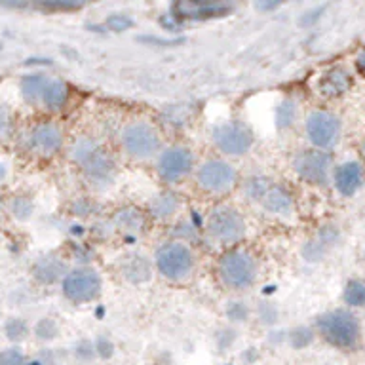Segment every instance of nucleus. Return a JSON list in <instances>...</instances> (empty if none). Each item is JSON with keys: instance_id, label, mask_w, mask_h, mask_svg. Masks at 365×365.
<instances>
[{"instance_id": "nucleus-21", "label": "nucleus", "mask_w": 365, "mask_h": 365, "mask_svg": "<svg viewBox=\"0 0 365 365\" xmlns=\"http://www.w3.org/2000/svg\"><path fill=\"white\" fill-rule=\"evenodd\" d=\"M68 97H71V90L65 80H48L40 105L50 113H59L67 107Z\"/></svg>"}, {"instance_id": "nucleus-27", "label": "nucleus", "mask_w": 365, "mask_h": 365, "mask_svg": "<svg viewBox=\"0 0 365 365\" xmlns=\"http://www.w3.org/2000/svg\"><path fill=\"white\" fill-rule=\"evenodd\" d=\"M8 211H10V215L14 217L16 221H31L34 215L33 198L27 196V194H16V196H11L10 202H8Z\"/></svg>"}, {"instance_id": "nucleus-5", "label": "nucleus", "mask_w": 365, "mask_h": 365, "mask_svg": "<svg viewBox=\"0 0 365 365\" xmlns=\"http://www.w3.org/2000/svg\"><path fill=\"white\" fill-rule=\"evenodd\" d=\"M205 232L221 245H236L245 238L247 222L232 205H217L205 219Z\"/></svg>"}, {"instance_id": "nucleus-31", "label": "nucleus", "mask_w": 365, "mask_h": 365, "mask_svg": "<svg viewBox=\"0 0 365 365\" xmlns=\"http://www.w3.org/2000/svg\"><path fill=\"white\" fill-rule=\"evenodd\" d=\"M297 120V107L293 101H282L276 107V125L279 130L291 128Z\"/></svg>"}, {"instance_id": "nucleus-51", "label": "nucleus", "mask_w": 365, "mask_h": 365, "mask_svg": "<svg viewBox=\"0 0 365 365\" xmlns=\"http://www.w3.org/2000/svg\"><path fill=\"white\" fill-rule=\"evenodd\" d=\"M56 365H63V364H56Z\"/></svg>"}, {"instance_id": "nucleus-30", "label": "nucleus", "mask_w": 365, "mask_h": 365, "mask_svg": "<svg viewBox=\"0 0 365 365\" xmlns=\"http://www.w3.org/2000/svg\"><path fill=\"white\" fill-rule=\"evenodd\" d=\"M314 333L310 327H304V325H299L295 329L289 331V335H287V342H289L291 348H295V350H302V348H308L314 342Z\"/></svg>"}, {"instance_id": "nucleus-10", "label": "nucleus", "mask_w": 365, "mask_h": 365, "mask_svg": "<svg viewBox=\"0 0 365 365\" xmlns=\"http://www.w3.org/2000/svg\"><path fill=\"white\" fill-rule=\"evenodd\" d=\"M211 141L227 156H244L253 147V133L242 122H221L213 125L211 130Z\"/></svg>"}, {"instance_id": "nucleus-14", "label": "nucleus", "mask_w": 365, "mask_h": 365, "mask_svg": "<svg viewBox=\"0 0 365 365\" xmlns=\"http://www.w3.org/2000/svg\"><path fill=\"white\" fill-rule=\"evenodd\" d=\"M234 8V0H175L173 17L177 19H210L222 17Z\"/></svg>"}, {"instance_id": "nucleus-23", "label": "nucleus", "mask_w": 365, "mask_h": 365, "mask_svg": "<svg viewBox=\"0 0 365 365\" xmlns=\"http://www.w3.org/2000/svg\"><path fill=\"white\" fill-rule=\"evenodd\" d=\"M113 222L114 227L120 228L124 234H139L147 225V219L137 207H122L114 211Z\"/></svg>"}, {"instance_id": "nucleus-49", "label": "nucleus", "mask_w": 365, "mask_h": 365, "mask_svg": "<svg viewBox=\"0 0 365 365\" xmlns=\"http://www.w3.org/2000/svg\"><path fill=\"white\" fill-rule=\"evenodd\" d=\"M0 322H2V312H0Z\"/></svg>"}, {"instance_id": "nucleus-42", "label": "nucleus", "mask_w": 365, "mask_h": 365, "mask_svg": "<svg viewBox=\"0 0 365 365\" xmlns=\"http://www.w3.org/2000/svg\"><path fill=\"white\" fill-rule=\"evenodd\" d=\"M74 207H76V215H90V211H91V207H93V204H90V202H86V204H82V200H80V202H76V205H74Z\"/></svg>"}, {"instance_id": "nucleus-7", "label": "nucleus", "mask_w": 365, "mask_h": 365, "mask_svg": "<svg viewBox=\"0 0 365 365\" xmlns=\"http://www.w3.org/2000/svg\"><path fill=\"white\" fill-rule=\"evenodd\" d=\"M103 291V279L97 270L90 267H78L68 270L61 279V295L71 304H88L99 299Z\"/></svg>"}, {"instance_id": "nucleus-13", "label": "nucleus", "mask_w": 365, "mask_h": 365, "mask_svg": "<svg viewBox=\"0 0 365 365\" xmlns=\"http://www.w3.org/2000/svg\"><path fill=\"white\" fill-rule=\"evenodd\" d=\"M63 141V130L61 125L51 122V120H42L31 125L25 135V145H27L29 153L36 154V156H53L61 150Z\"/></svg>"}, {"instance_id": "nucleus-32", "label": "nucleus", "mask_w": 365, "mask_h": 365, "mask_svg": "<svg viewBox=\"0 0 365 365\" xmlns=\"http://www.w3.org/2000/svg\"><path fill=\"white\" fill-rule=\"evenodd\" d=\"M0 365H29V358L21 350V346L11 344V346L0 350Z\"/></svg>"}, {"instance_id": "nucleus-45", "label": "nucleus", "mask_w": 365, "mask_h": 365, "mask_svg": "<svg viewBox=\"0 0 365 365\" xmlns=\"http://www.w3.org/2000/svg\"><path fill=\"white\" fill-rule=\"evenodd\" d=\"M6 175H8V168H6L4 164H0V181L6 179Z\"/></svg>"}, {"instance_id": "nucleus-16", "label": "nucleus", "mask_w": 365, "mask_h": 365, "mask_svg": "<svg viewBox=\"0 0 365 365\" xmlns=\"http://www.w3.org/2000/svg\"><path fill=\"white\" fill-rule=\"evenodd\" d=\"M29 272L38 285H56L61 284V279L68 272V267L63 257L56 253H46L31 264Z\"/></svg>"}, {"instance_id": "nucleus-36", "label": "nucleus", "mask_w": 365, "mask_h": 365, "mask_svg": "<svg viewBox=\"0 0 365 365\" xmlns=\"http://www.w3.org/2000/svg\"><path fill=\"white\" fill-rule=\"evenodd\" d=\"M93 348H96V356L101 359H110L114 356V342L110 336L99 335L93 339Z\"/></svg>"}, {"instance_id": "nucleus-1", "label": "nucleus", "mask_w": 365, "mask_h": 365, "mask_svg": "<svg viewBox=\"0 0 365 365\" xmlns=\"http://www.w3.org/2000/svg\"><path fill=\"white\" fill-rule=\"evenodd\" d=\"M316 329L327 344L339 350H354L361 339V325L358 316L348 308H336L318 316Z\"/></svg>"}, {"instance_id": "nucleus-26", "label": "nucleus", "mask_w": 365, "mask_h": 365, "mask_svg": "<svg viewBox=\"0 0 365 365\" xmlns=\"http://www.w3.org/2000/svg\"><path fill=\"white\" fill-rule=\"evenodd\" d=\"M61 333V327L57 324V319L50 318V316H42L34 322V325L31 327V335L36 339L42 344H50L59 336Z\"/></svg>"}, {"instance_id": "nucleus-40", "label": "nucleus", "mask_w": 365, "mask_h": 365, "mask_svg": "<svg viewBox=\"0 0 365 365\" xmlns=\"http://www.w3.org/2000/svg\"><path fill=\"white\" fill-rule=\"evenodd\" d=\"M14 128V114L6 105H0V137H6Z\"/></svg>"}, {"instance_id": "nucleus-9", "label": "nucleus", "mask_w": 365, "mask_h": 365, "mask_svg": "<svg viewBox=\"0 0 365 365\" xmlns=\"http://www.w3.org/2000/svg\"><path fill=\"white\" fill-rule=\"evenodd\" d=\"M304 133L314 148L329 150L341 139V118L329 110H312L304 120Z\"/></svg>"}, {"instance_id": "nucleus-25", "label": "nucleus", "mask_w": 365, "mask_h": 365, "mask_svg": "<svg viewBox=\"0 0 365 365\" xmlns=\"http://www.w3.org/2000/svg\"><path fill=\"white\" fill-rule=\"evenodd\" d=\"M2 331H4L6 341H10L11 344H17V346L31 336V325L21 316H10L8 319H4Z\"/></svg>"}, {"instance_id": "nucleus-8", "label": "nucleus", "mask_w": 365, "mask_h": 365, "mask_svg": "<svg viewBox=\"0 0 365 365\" xmlns=\"http://www.w3.org/2000/svg\"><path fill=\"white\" fill-rule=\"evenodd\" d=\"M293 170L308 185H312V187H325L327 182H331L333 156L327 150H319V148L301 150L293 158Z\"/></svg>"}, {"instance_id": "nucleus-29", "label": "nucleus", "mask_w": 365, "mask_h": 365, "mask_svg": "<svg viewBox=\"0 0 365 365\" xmlns=\"http://www.w3.org/2000/svg\"><path fill=\"white\" fill-rule=\"evenodd\" d=\"M270 185H272V181H270L267 175H253L245 181L244 188L245 194H247V198L253 200V202H261L262 196H264L268 188H270Z\"/></svg>"}, {"instance_id": "nucleus-6", "label": "nucleus", "mask_w": 365, "mask_h": 365, "mask_svg": "<svg viewBox=\"0 0 365 365\" xmlns=\"http://www.w3.org/2000/svg\"><path fill=\"white\" fill-rule=\"evenodd\" d=\"M120 145L130 158L148 160L160 154L162 137L148 122H130L120 131Z\"/></svg>"}, {"instance_id": "nucleus-50", "label": "nucleus", "mask_w": 365, "mask_h": 365, "mask_svg": "<svg viewBox=\"0 0 365 365\" xmlns=\"http://www.w3.org/2000/svg\"><path fill=\"white\" fill-rule=\"evenodd\" d=\"M364 261H365V250H364Z\"/></svg>"}, {"instance_id": "nucleus-17", "label": "nucleus", "mask_w": 365, "mask_h": 365, "mask_svg": "<svg viewBox=\"0 0 365 365\" xmlns=\"http://www.w3.org/2000/svg\"><path fill=\"white\" fill-rule=\"evenodd\" d=\"M352 88V74L346 68L333 67L325 71L318 80V93L325 99H339Z\"/></svg>"}, {"instance_id": "nucleus-47", "label": "nucleus", "mask_w": 365, "mask_h": 365, "mask_svg": "<svg viewBox=\"0 0 365 365\" xmlns=\"http://www.w3.org/2000/svg\"><path fill=\"white\" fill-rule=\"evenodd\" d=\"M2 213H4V204H2V200H0V217H2Z\"/></svg>"}, {"instance_id": "nucleus-11", "label": "nucleus", "mask_w": 365, "mask_h": 365, "mask_svg": "<svg viewBox=\"0 0 365 365\" xmlns=\"http://www.w3.org/2000/svg\"><path fill=\"white\" fill-rule=\"evenodd\" d=\"M238 181V173L234 165L227 160L211 158L200 164L196 171V182L198 187L207 194H225L232 190Z\"/></svg>"}, {"instance_id": "nucleus-35", "label": "nucleus", "mask_w": 365, "mask_h": 365, "mask_svg": "<svg viewBox=\"0 0 365 365\" xmlns=\"http://www.w3.org/2000/svg\"><path fill=\"white\" fill-rule=\"evenodd\" d=\"M38 6L46 8V10H56V11H67V10H78L88 2V0H36Z\"/></svg>"}, {"instance_id": "nucleus-37", "label": "nucleus", "mask_w": 365, "mask_h": 365, "mask_svg": "<svg viewBox=\"0 0 365 365\" xmlns=\"http://www.w3.org/2000/svg\"><path fill=\"white\" fill-rule=\"evenodd\" d=\"M257 316L261 319V324L274 325L278 322V308L274 307L272 302H262L257 308Z\"/></svg>"}, {"instance_id": "nucleus-2", "label": "nucleus", "mask_w": 365, "mask_h": 365, "mask_svg": "<svg viewBox=\"0 0 365 365\" xmlns=\"http://www.w3.org/2000/svg\"><path fill=\"white\" fill-rule=\"evenodd\" d=\"M71 156L82 168L90 181L99 182V185L113 182L114 175H116V162H114L113 154L105 147H101L96 139H91V137L76 139L71 148Z\"/></svg>"}, {"instance_id": "nucleus-22", "label": "nucleus", "mask_w": 365, "mask_h": 365, "mask_svg": "<svg viewBox=\"0 0 365 365\" xmlns=\"http://www.w3.org/2000/svg\"><path fill=\"white\" fill-rule=\"evenodd\" d=\"M179 205H181V200L175 192L171 190H164V192L156 194L150 204H148V213L158 219V221H165V219H171L179 211Z\"/></svg>"}, {"instance_id": "nucleus-15", "label": "nucleus", "mask_w": 365, "mask_h": 365, "mask_svg": "<svg viewBox=\"0 0 365 365\" xmlns=\"http://www.w3.org/2000/svg\"><path fill=\"white\" fill-rule=\"evenodd\" d=\"M364 165L356 162V160L342 162L336 168H333V173H331L333 187L344 198H352L354 194H358L359 188L364 187Z\"/></svg>"}, {"instance_id": "nucleus-33", "label": "nucleus", "mask_w": 365, "mask_h": 365, "mask_svg": "<svg viewBox=\"0 0 365 365\" xmlns=\"http://www.w3.org/2000/svg\"><path fill=\"white\" fill-rule=\"evenodd\" d=\"M225 314H227L228 322H232V324H245V322L250 319L251 310H250V307L245 304V302L232 301L227 304V310H225Z\"/></svg>"}, {"instance_id": "nucleus-34", "label": "nucleus", "mask_w": 365, "mask_h": 365, "mask_svg": "<svg viewBox=\"0 0 365 365\" xmlns=\"http://www.w3.org/2000/svg\"><path fill=\"white\" fill-rule=\"evenodd\" d=\"M73 356L76 361L80 364H88L96 356V348H93V341H88V339H82L73 346Z\"/></svg>"}, {"instance_id": "nucleus-39", "label": "nucleus", "mask_w": 365, "mask_h": 365, "mask_svg": "<svg viewBox=\"0 0 365 365\" xmlns=\"http://www.w3.org/2000/svg\"><path fill=\"white\" fill-rule=\"evenodd\" d=\"M105 25H107L110 31H114V33H122V31H128V29L133 25V21H131L128 16H120V14H114V16L107 17Z\"/></svg>"}, {"instance_id": "nucleus-4", "label": "nucleus", "mask_w": 365, "mask_h": 365, "mask_svg": "<svg viewBox=\"0 0 365 365\" xmlns=\"http://www.w3.org/2000/svg\"><path fill=\"white\" fill-rule=\"evenodd\" d=\"M154 264L165 279L171 282H181L192 274L196 267V257L192 250L188 247L187 242L181 240H171L165 242L154 253Z\"/></svg>"}, {"instance_id": "nucleus-19", "label": "nucleus", "mask_w": 365, "mask_h": 365, "mask_svg": "<svg viewBox=\"0 0 365 365\" xmlns=\"http://www.w3.org/2000/svg\"><path fill=\"white\" fill-rule=\"evenodd\" d=\"M259 204H261L268 213H272V215L287 217L293 213V205H295V202H293V194H291L284 185H276V182H272Z\"/></svg>"}, {"instance_id": "nucleus-12", "label": "nucleus", "mask_w": 365, "mask_h": 365, "mask_svg": "<svg viewBox=\"0 0 365 365\" xmlns=\"http://www.w3.org/2000/svg\"><path fill=\"white\" fill-rule=\"evenodd\" d=\"M194 170V154L188 147L171 145L160 150L156 171L164 182H179Z\"/></svg>"}, {"instance_id": "nucleus-48", "label": "nucleus", "mask_w": 365, "mask_h": 365, "mask_svg": "<svg viewBox=\"0 0 365 365\" xmlns=\"http://www.w3.org/2000/svg\"><path fill=\"white\" fill-rule=\"evenodd\" d=\"M6 2H8V0H0V4H6ZM11 2H14V0H11Z\"/></svg>"}, {"instance_id": "nucleus-20", "label": "nucleus", "mask_w": 365, "mask_h": 365, "mask_svg": "<svg viewBox=\"0 0 365 365\" xmlns=\"http://www.w3.org/2000/svg\"><path fill=\"white\" fill-rule=\"evenodd\" d=\"M120 274L130 284H145L153 274V262L141 253H130L120 261Z\"/></svg>"}, {"instance_id": "nucleus-24", "label": "nucleus", "mask_w": 365, "mask_h": 365, "mask_svg": "<svg viewBox=\"0 0 365 365\" xmlns=\"http://www.w3.org/2000/svg\"><path fill=\"white\" fill-rule=\"evenodd\" d=\"M48 80L44 74H27L23 76L19 82V90H21V97L29 105H40L42 103V93L48 84Z\"/></svg>"}, {"instance_id": "nucleus-44", "label": "nucleus", "mask_w": 365, "mask_h": 365, "mask_svg": "<svg viewBox=\"0 0 365 365\" xmlns=\"http://www.w3.org/2000/svg\"><path fill=\"white\" fill-rule=\"evenodd\" d=\"M242 358H244L247 364H253L255 359H259V352H257L255 348H247V350H245V354H242Z\"/></svg>"}, {"instance_id": "nucleus-28", "label": "nucleus", "mask_w": 365, "mask_h": 365, "mask_svg": "<svg viewBox=\"0 0 365 365\" xmlns=\"http://www.w3.org/2000/svg\"><path fill=\"white\" fill-rule=\"evenodd\" d=\"M342 301L348 308L365 307V282L364 279H348L342 291Z\"/></svg>"}, {"instance_id": "nucleus-43", "label": "nucleus", "mask_w": 365, "mask_h": 365, "mask_svg": "<svg viewBox=\"0 0 365 365\" xmlns=\"http://www.w3.org/2000/svg\"><path fill=\"white\" fill-rule=\"evenodd\" d=\"M356 68H358V73L365 78V50L359 51V56L356 57Z\"/></svg>"}, {"instance_id": "nucleus-46", "label": "nucleus", "mask_w": 365, "mask_h": 365, "mask_svg": "<svg viewBox=\"0 0 365 365\" xmlns=\"http://www.w3.org/2000/svg\"><path fill=\"white\" fill-rule=\"evenodd\" d=\"M361 156H364V162H365V141L361 143Z\"/></svg>"}, {"instance_id": "nucleus-3", "label": "nucleus", "mask_w": 365, "mask_h": 365, "mask_svg": "<svg viewBox=\"0 0 365 365\" xmlns=\"http://www.w3.org/2000/svg\"><path fill=\"white\" fill-rule=\"evenodd\" d=\"M217 274L225 287L234 291H245L255 284L259 264L250 251L230 247L219 257Z\"/></svg>"}, {"instance_id": "nucleus-41", "label": "nucleus", "mask_w": 365, "mask_h": 365, "mask_svg": "<svg viewBox=\"0 0 365 365\" xmlns=\"http://www.w3.org/2000/svg\"><path fill=\"white\" fill-rule=\"evenodd\" d=\"M282 4H284V0H255V8L261 11H272Z\"/></svg>"}, {"instance_id": "nucleus-38", "label": "nucleus", "mask_w": 365, "mask_h": 365, "mask_svg": "<svg viewBox=\"0 0 365 365\" xmlns=\"http://www.w3.org/2000/svg\"><path fill=\"white\" fill-rule=\"evenodd\" d=\"M234 341H236V331L230 329V327H222V329L217 331L215 344L217 348H219V352H222V350H227V348L232 346Z\"/></svg>"}, {"instance_id": "nucleus-18", "label": "nucleus", "mask_w": 365, "mask_h": 365, "mask_svg": "<svg viewBox=\"0 0 365 365\" xmlns=\"http://www.w3.org/2000/svg\"><path fill=\"white\" fill-rule=\"evenodd\" d=\"M339 242V230L336 227H322L312 240H308L302 247V257L308 262L322 261L327 251Z\"/></svg>"}]
</instances>
